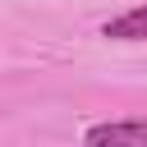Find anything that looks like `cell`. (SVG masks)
I'll return each mask as SVG.
<instances>
[{"instance_id": "1", "label": "cell", "mask_w": 147, "mask_h": 147, "mask_svg": "<svg viewBox=\"0 0 147 147\" xmlns=\"http://www.w3.org/2000/svg\"><path fill=\"white\" fill-rule=\"evenodd\" d=\"M83 147H147V119H106L83 133Z\"/></svg>"}, {"instance_id": "2", "label": "cell", "mask_w": 147, "mask_h": 147, "mask_svg": "<svg viewBox=\"0 0 147 147\" xmlns=\"http://www.w3.org/2000/svg\"><path fill=\"white\" fill-rule=\"evenodd\" d=\"M101 37H110V41H147V5H133V9L115 14L101 28Z\"/></svg>"}]
</instances>
